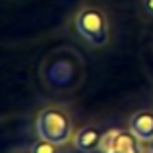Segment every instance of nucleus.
Listing matches in <instances>:
<instances>
[{"instance_id": "f257e3e1", "label": "nucleus", "mask_w": 153, "mask_h": 153, "mask_svg": "<svg viewBox=\"0 0 153 153\" xmlns=\"http://www.w3.org/2000/svg\"><path fill=\"white\" fill-rule=\"evenodd\" d=\"M35 130H37L39 138L49 140V142L58 143V146H64L70 140H74L72 118L58 105H49V107L39 111L37 120H35Z\"/></svg>"}, {"instance_id": "f03ea898", "label": "nucleus", "mask_w": 153, "mask_h": 153, "mask_svg": "<svg viewBox=\"0 0 153 153\" xmlns=\"http://www.w3.org/2000/svg\"><path fill=\"white\" fill-rule=\"evenodd\" d=\"M76 31L93 47H103L108 41V18L101 8L87 6L76 14Z\"/></svg>"}, {"instance_id": "7ed1b4c3", "label": "nucleus", "mask_w": 153, "mask_h": 153, "mask_svg": "<svg viewBox=\"0 0 153 153\" xmlns=\"http://www.w3.org/2000/svg\"><path fill=\"white\" fill-rule=\"evenodd\" d=\"M101 153H143L140 140L136 138V134L128 128H114L108 130L103 138L101 143Z\"/></svg>"}, {"instance_id": "20e7f679", "label": "nucleus", "mask_w": 153, "mask_h": 153, "mask_svg": "<svg viewBox=\"0 0 153 153\" xmlns=\"http://www.w3.org/2000/svg\"><path fill=\"white\" fill-rule=\"evenodd\" d=\"M105 134L101 132V128L89 124V126L79 128L74 134V147L82 153H93V151H101V143H103Z\"/></svg>"}, {"instance_id": "39448f33", "label": "nucleus", "mask_w": 153, "mask_h": 153, "mask_svg": "<svg viewBox=\"0 0 153 153\" xmlns=\"http://www.w3.org/2000/svg\"><path fill=\"white\" fill-rule=\"evenodd\" d=\"M128 128L140 142H153V108H140L130 116Z\"/></svg>"}, {"instance_id": "423d86ee", "label": "nucleus", "mask_w": 153, "mask_h": 153, "mask_svg": "<svg viewBox=\"0 0 153 153\" xmlns=\"http://www.w3.org/2000/svg\"><path fill=\"white\" fill-rule=\"evenodd\" d=\"M29 153H60V146H58V143L49 142V140L37 138L29 146Z\"/></svg>"}, {"instance_id": "0eeeda50", "label": "nucleus", "mask_w": 153, "mask_h": 153, "mask_svg": "<svg viewBox=\"0 0 153 153\" xmlns=\"http://www.w3.org/2000/svg\"><path fill=\"white\" fill-rule=\"evenodd\" d=\"M142 8H143V12H146L149 18H153V0H143Z\"/></svg>"}, {"instance_id": "6e6552de", "label": "nucleus", "mask_w": 153, "mask_h": 153, "mask_svg": "<svg viewBox=\"0 0 153 153\" xmlns=\"http://www.w3.org/2000/svg\"><path fill=\"white\" fill-rule=\"evenodd\" d=\"M147 153H153V146H151V147H149V151H147Z\"/></svg>"}]
</instances>
